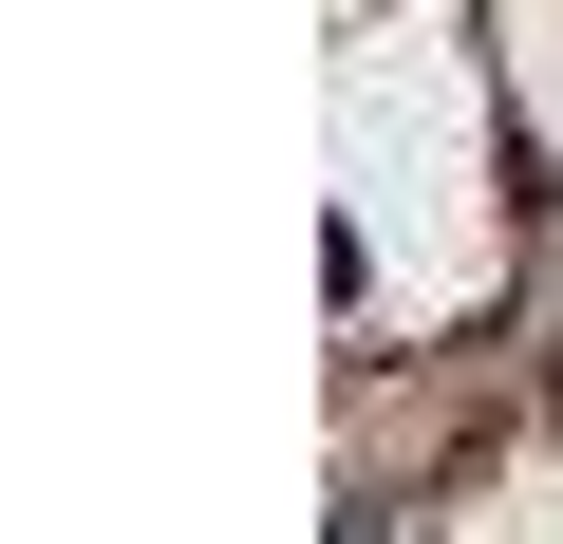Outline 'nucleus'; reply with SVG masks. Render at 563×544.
Returning <instances> with one entry per match:
<instances>
[]
</instances>
